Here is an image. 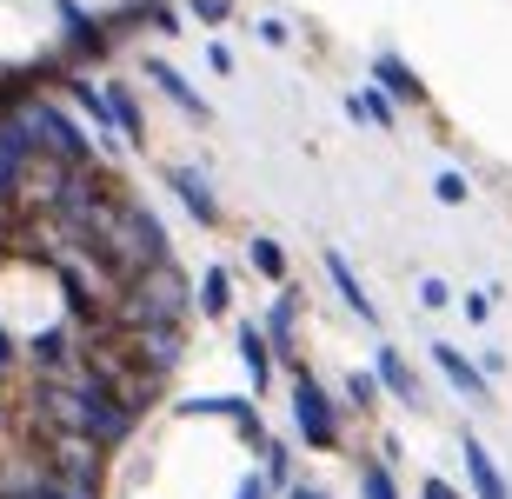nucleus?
Returning <instances> with one entry per match:
<instances>
[{"instance_id": "obj_24", "label": "nucleus", "mask_w": 512, "mask_h": 499, "mask_svg": "<svg viewBox=\"0 0 512 499\" xmlns=\"http://www.w3.org/2000/svg\"><path fill=\"white\" fill-rule=\"evenodd\" d=\"M346 406H353V413H373V406H380V380H373V366H366V373H353V380H346Z\"/></svg>"}, {"instance_id": "obj_26", "label": "nucleus", "mask_w": 512, "mask_h": 499, "mask_svg": "<svg viewBox=\"0 0 512 499\" xmlns=\"http://www.w3.org/2000/svg\"><path fill=\"white\" fill-rule=\"evenodd\" d=\"M433 193L446 200V207H466V200H473V187H466V173H453V167H446V173L433 180Z\"/></svg>"}, {"instance_id": "obj_14", "label": "nucleus", "mask_w": 512, "mask_h": 499, "mask_svg": "<svg viewBox=\"0 0 512 499\" xmlns=\"http://www.w3.org/2000/svg\"><path fill=\"white\" fill-rule=\"evenodd\" d=\"M167 187L180 193V207L200 220V227H220L227 213H220V200H213V180L207 173H193V167H167Z\"/></svg>"}, {"instance_id": "obj_20", "label": "nucleus", "mask_w": 512, "mask_h": 499, "mask_svg": "<svg viewBox=\"0 0 512 499\" xmlns=\"http://www.w3.org/2000/svg\"><path fill=\"white\" fill-rule=\"evenodd\" d=\"M346 114H353V120H366V127H380V134H393V127H399V107L380 94V87H373V80L346 94Z\"/></svg>"}, {"instance_id": "obj_27", "label": "nucleus", "mask_w": 512, "mask_h": 499, "mask_svg": "<svg viewBox=\"0 0 512 499\" xmlns=\"http://www.w3.org/2000/svg\"><path fill=\"white\" fill-rule=\"evenodd\" d=\"M419 307H426V313H446V307H453V287H446L439 273H426V280H419Z\"/></svg>"}, {"instance_id": "obj_11", "label": "nucleus", "mask_w": 512, "mask_h": 499, "mask_svg": "<svg viewBox=\"0 0 512 499\" xmlns=\"http://www.w3.org/2000/svg\"><path fill=\"white\" fill-rule=\"evenodd\" d=\"M433 366L446 373V380H453V393H459V400L493 406V380H486V373H479V360H466V353H459L453 340H439V346H433Z\"/></svg>"}, {"instance_id": "obj_25", "label": "nucleus", "mask_w": 512, "mask_h": 499, "mask_svg": "<svg viewBox=\"0 0 512 499\" xmlns=\"http://www.w3.org/2000/svg\"><path fill=\"white\" fill-rule=\"evenodd\" d=\"M360 499H399L393 466H366V460H360Z\"/></svg>"}, {"instance_id": "obj_3", "label": "nucleus", "mask_w": 512, "mask_h": 499, "mask_svg": "<svg viewBox=\"0 0 512 499\" xmlns=\"http://www.w3.org/2000/svg\"><path fill=\"white\" fill-rule=\"evenodd\" d=\"M14 114H20V127H27V140H34L40 154L67 160V167H100L94 140H87V134H80V127H74V114H67V107H60V100L34 94V100H20Z\"/></svg>"}, {"instance_id": "obj_23", "label": "nucleus", "mask_w": 512, "mask_h": 499, "mask_svg": "<svg viewBox=\"0 0 512 499\" xmlns=\"http://www.w3.org/2000/svg\"><path fill=\"white\" fill-rule=\"evenodd\" d=\"M260 473H266V486H273V493H286V486H293V453H286V440H266L260 446Z\"/></svg>"}, {"instance_id": "obj_30", "label": "nucleus", "mask_w": 512, "mask_h": 499, "mask_svg": "<svg viewBox=\"0 0 512 499\" xmlns=\"http://www.w3.org/2000/svg\"><path fill=\"white\" fill-rule=\"evenodd\" d=\"M233 499H273V486H266V473H247V480L233 486Z\"/></svg>"}, {"instance_id": "obj_2", "label": "nucleus", "mask_w": 512, "mask_h": 499, "mask_svg": "<svg viewBox=\"0 0 512 499\" xmlns=\"http://www.w3.org/2000/svg\"><path fill=\"white\" fill-rule=\"evenodd\" d=\"M193 320V280L173 260H153V267L127 273L107 307V333H127V327H187Z\"/></svg>"}, {"instance_id": "obj_15", "label": "nucleus", "mask_w": 512, "mask_h": 499, "mask_svg": "<svg viewBox=\"0 0 512 499\" xmlns=\"http://www.w3.org/2000/svg\"><path fill=\"white\" fill-rule=\"evenodd\" d=\"M373 87H380L393 107H426V80H419L399 54H380V60H373Z\"/></svg>"}, {"instance_id": "obj_16", "label": "nucleus", "mask_w": 512, "mask_h": 499, "mask_svg": "<svg viewBox=\"0 0 512 499\" xmlns=\"http://www.w3.org/2000/svg\"><path fill=\"white\" fill-rule=\"evenodd\" d=\"M326 273H333V287H340L346 313H353L360 327H380V307H373V293H366V280L353 273V260H346V253H326Z\"/></svg>"}, {"instance_id": "obj_33", "label": "nucleus", "mask_w": 512, "mask_h": 499, "mask_svg": "<svg viewBox=\"0 0 512 499\" xmlns=\"http://www.w3.org/2000/svg\"><path fill=\"white\" fill-rule=\"evenodd\" d=\"M419 499H466L459 486H446V480H419Z\"/></svg>"}, {"instance_id": "obj_6", "label": "nucleus", "mask_w": 512, "mask_h": 499, "mask_svg": "<svg viewBox=\"0 0 512 499\" xmlns=\"http://www.w3.org/2000/svg\"><path fill=\"white\" fill-rule=\"evenodd\" d=\"M293 433H300L306 453H340L346 426H340V406H333V393H326L313 373H293Z\"/></svg>"}, {"instance_id": "obj_13", "label": "nucleus", "mask_w": 512, "mask_h": 499, "mask_svg": "<svg viewBox=\"0 0 512 499\" xmlns=\"http://www.w3.org/2000/svg\"><path fill=\"white\" fill-rule=\"evenodd\" d=\"M459 453H466V486H473V499H512L506 473H499V460L486 453L479 433H459Z\"/></svg>"}, {"instance_id": "obj_1", "label": "nucleus", "mask_w": 512, "mask_h": 499, "mask_svg": "<svg viewBox=\"0 0 512 499\" xmlns=\"http://www.w3.org/2000/svg\"><path fill=\"white\" fill-rule=\"evenodd\" d=\"M87 253H94L114 280H127V273L153 267V260H173V240H167V227H160V213H153L147 200H133L127 187H114L94 213Z\"/></svg>"}, {"instance_id": "obj_34", "label": "nucleus", "mask_w": 512, "mask_h": 499, "mask_svg": "<svg viewBox=\"0 0 512 499\" xmlns=\"http://www.w3.org/2000/svg\"><path fill=\"white\" fill-rule=\"evenodd\" d=\"M286 499H333V493H326V486H313V480H293V486H286Z\"/></svg>"}, {"instance_id": "obj_29", "label": "nucleus", "mask_w": 512, "mask_h": 499, "mask_svg": "<svg viewBox=\"0 0 512 499\" xmlns=\"http://www.w3.org/2000/svg\"><path fill=\"white\" fill-rule=\"evenodd\" d=\"M47 499H100V486H74V480H47Z\"/></svg>"}, {"instance_id": "obj_28", "label": "nucleus", "mask_w": 512, "mask_h": 499, "mask_svg": "<svg viewBox=\"0 0 512 499\" xmlns=\"http://www.w3.org/2000/svg\"><path fill=\"white\" fill-rule=\"evenodd\" d=\"M187 14H193V20H207V27H220V20L233 14V0H187Z\"/></svg>"}, {"instance_id": "obj_22", "label": "nucleus", "mask_w": 512, "mask_h": 499, "mask_svg": "<svg viewBox=\"0 0 512 499\" xmlns=\"http://www.w3.org/2000/svg\"><path fill=\"white\" fill-rule=\"evenodd\" d=\"M200 313H207V320L233 313V273L227 267H207V273H200Z\"/></svg>"}, {"instance_id": "obj_12", "label": "nucleus", "mask_w": 512, "mask_h": 499, "mask_svg": "<svg viewBox=\"0 0 512 499\" xmlns=\"http://www.w3.org/2000/svg\"><path fill=\"white\" fill-rule=\"evenodd\" d=\"M373 380H380V393H386V400H399L406 413L426 406V393H419V380H413V366H406L399 346H380V353H373Z\"/></svg>"}, {"instance_id": "obj_4", "label": "nucleus", "mask_w": 512, "mask_h": 499, "mask_svg": "<svg viewBox=\"0 0 512 499\" xmlns=\"http://www.w3.org/2000/svg\"><path fill=\"white\" fill-rule=\"evenodd\" d=\"M40 466L47 480H74V486H100L107 480V446L87 440V433H60V426H34Z\"/></svg>"}, {"instance_id": "obj_19", "label": "nucleus", "mask_w": 512, "mask_h": 499, "mask_svg": "<svg viewBox=\"0 0 512 499\" xmlns=\"http://www.w3.org/2000/svg\"><path fill=\"white\" fill-rule=\"evenodd\" d=\"M147 80H153V87H160V94L173 100V107H180V114H193V120H213V107H207L200 94H193V87H187L180 74H173V67H167L160 54H147Z\"/></svg>"}, {"instance_id": "obj_8", "label": "nucleus", "mask_w": 512, "mask_h": 499, "mask_svg": "<svg viewBox=\"0 0 512 499\" xmlns=\"http://www.w3.org/2000/svg\"><path fill=\"white\" fill-rule=\"evenodd\" d=\"M54 7V20H60V60L67 67H87V60H107L114 54V40H107V27H100V14H87L80 0H47Z\"/></svg>"}, {"instance_id": "obj_7", "label": "nucleus", "mask_w": 512, "mask_h": 499, "mask_svg": "<svg viewBox=\"0 0 512 499\" xmlns=\"http://www.w3.org/2000/svg\"><path fill=\"white\" fill-rule=\"evenodd\" d=\"M114 340L127 346V360L160 386H167L173 373H180V360H187V327H127V333H114Z\"/></svg>"}, {"instance_id": "obj_31", "label": "nucleus", "mask_w": 512, "mask_h": 499, "mask_svg": "<svg viewBox=\"0 0 512 499\" xmlns=\"http://www.w3.org/2000/svg\"><path fill=\"white\" fill-rule=\"evenodd\" d=\"M459 313L479 327V320H493V300H486V293H466V307H459Z\"/></svg>"}, {"instance_id": "obj_21", "label": "nucleus", "mask_w": 512, "mask_h": 499, "mask_svg": "<svg viewBox=\"0 0 512 499\" xmlns=\"http://www.w3.org/2000/svg\"><path fill=\"white\" fill-rule=\"evenodd\" d=\"M247 260H253V273H266L273 287H286V247L273 240V233H253L247 240Z\"/></svg>"}, {"instance_id": "obj_17", "label": "nucleus", "mask_w": 512, "mask_h": 499, "mask_svg": "<svg viewBox=\"0 0 512 499\" xmlns=\"http://www.w3.org/2000/svg\"><path fill=\"white\" fill-rule=\"evenodd\" d=\"M233 340H240V366H247V380H253V400L266 393V380H273V346H266V333H260V320H240L233 327Z\"/></svg>"}, {"instance_id": "obj_10", "label": "nucleus", "mask_w": 512, "mask_h": 499, "mask_svg": "<svg viewBox=\"0 0 512 499\" xmlns=\"http://www.w3.org/2000/svg\"><path fill=\"white\" fill-rule=\"evenodd\" d=\"M180 413H187V420H200V413H220V420H233V433H240L247 446H266V420H260V406L240 400V393H207V400H187Z\"/></svg>"}, {"instance_id": "obj_5", "label": "nucleus", "mask_w": 512, "mask_h": 499, "mask_svg": "<svg viewBox=\"0 0 512 499\" xmlns=\"http://www.w3.org/2000/svg\"><path fill=\"white\" fill-rule=\"evenodd\" d=\"M67 180H74V167L67 160H54V154H27L20 160V173H14V187H7V213L14 220H47V213L60 207V193H67Z\"/></svg>"}, {"instance_id": "obj_32", "label": "nucleus", "mask_w": 512, "mask_h": 499, "mask_svg": "<svg viewBox=\"0 0 512 499\" xmlns=\"http://www.w3.org/2000/svg\"><path fill=\"white\" fill-rule=\"evenodd\" d=\"M260 40H266V47H293V34H286V20H260Z\"/></svg>"}, {"instance_id": "obj_9", "label": "nucleus", "mask_w": 512, "mask_h": 499, "mask_svg": "<svg viewBox=\"0 0 512 499\" xmlns=\"http://www.w3.org/2000/svg\"><path fill=\"white\" fill-rule=\"evenodd\" d=\"M300 287H293V280H286L280 287V300H273V307H266V320H260V333H266V346H273V360L286 366V373H300Z\"/></svg>"}, {"instance_id": "obj_18", "label": "nucleus", "mask_w": 512, "mask_h": 499, "mask_svg": "<svg viewBox=\"0 0 512 499\" xmlns=\"http://www.w3.org/2000/svg\"><path fill=\"white\" fill-rule=\"evenodd\" d=\"M100 94H107V114H114L120 140L147 147V114H140V100H133V87H127V80H100Z\"/></svg>"}]
</instances>
